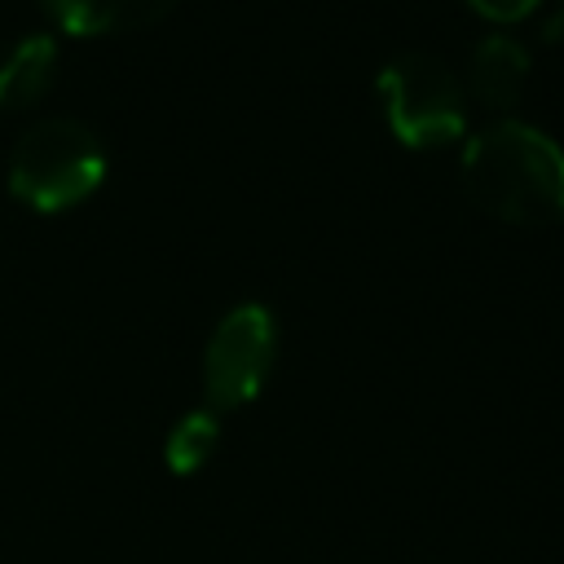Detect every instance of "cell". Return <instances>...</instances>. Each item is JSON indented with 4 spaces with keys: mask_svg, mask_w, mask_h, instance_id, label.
I'll return each mask as SVG.
<instances>
[{
    "mask_svg": "<svg viewBox=\"0 0 564 564\" xmlns=\"http://www.w3.org/2000/svg\"><path fill=\"white\" fill-rule=\"evenodd\" d=\"M106 176V141L75 115H44L13 141L9 185L40 212H57L93 194Z\"/></svg>",
    "mask_w": 564,
    "mask_h": 564,
    "instance_id": "obj_2",
    "label": "cell"
},
{
    "mask_svg": "<svg viewBox=\"0 0 564 564\" xmlns=\"http://www.w3.org/2000/svg\"><path fill=\"white\" fill-rule=\"evenodd\" d=\"M176 0H44L57 26L75 35H97V31H128L163 18Z\"/></svg>",
    "mask_w": 564,
    "mask_h": 564,
    "instance_id": "obj_7",
    "label": "cell"
},
{
    "mask_svg": "<svg viewBox=\"0 0 564 564\" xmlns=\"http://www.w3.org/2000/svg\"><path fill=\"white\" fill-rule=\"evenodd\" d=\"M379 93L388 128L405 145H445L467 132V88L441 53L405 48L383 62Z\"/></svg>",
    "mask_w": 564,
    "mask_h": 564,
    "instance_id": "obj_3",
    "label": "cell"
},
{
    "mask_svg": "<svg viewBox=\"0 0 564 564\" xmlns=\"http://www.w3.org/2000/svg\"><path fill=\"white\" fill-rule=\"evenodd\" d=\"M463 181L502 220L542 225L564 216V145L529 119L502 115L476 128L463 141Z\"/></svg>",
    "mask_w": 564,
    "mask_h": 564,
    "instance_id": "obj_1",
    "label": "cell"
},
{
    "mask_svg": "<svg viewBox=\"0 0 564 564\" xmlns=\"http://www.w3.org/2000/svg\"><path fill=\"white\" fill-rule=\"evenodd\" d=\"M476 13H485V18H494V22H511V18H524V13H533L542 0H467Z\"/></svg>",
    "mask_w": 564,
    "mask_h": 564,
    "instance_id": "obj_9",
    "label": "cell"
},
{
    "mask_svg": "<svg viewBox=\"0 0 564 564\" xmlns=\"http://www.w3.org/2000/svg\"><path fill=\"white\" fill-rule=\"evenodd\" d=\"M273 352H278V326H273V313L269 304L260 300H242L234 304L207 348H203V397H207V410H238L247 405L269 370H273Z\"/></svg>",
    "mask_w": 564,
    "mask_h": 564,
    "instance_id": "obj_4",
    "label": "cell"
},
{
    "mask_svg": "<svg viewBox=\"0 0 564 564\" xmlns=\"http://www.w3.org/2000/svg\"><path fill=\"white\" fill-rule=\"evenodd\" d=\"M524 79H529V48L516 35L494 31L485 40H476V48L467 57V84L485 106H494V110L511 106L524 93Z\"/></svg>",
    "mask_w": 564,
    "mask_h": 564,
    "instance_id": "obj_5",
    "label": "cell"
},
{
    "mask_svg": "<svg viewBox=\"0 0 564 564\" xmlns=\"http://www.w3.org/2000/svg\"><path fill=\"white\" fill-rule=\"evenodd\" d=\"M57 70V40L48 31H26L0 53V106H26L35 101Z\"/></svg>",
    "mask_w": 564,
    "mask_h": 564,
    "instance_id": "obj_6",
    "label": "cell"
},
{
    "mask_svg": "<svg viewBox=\"0 0 564 564\" xmlns=\"http://www.w3.org/2000/svg\"><path fill=\"white\" fill-rule=\"evenodd\" d=\"M216 441H220V414L203 405V410H189L172 423V432L163 441V458L176 476H194L216 454Z\"/></svg>",
    "mask_w": 564,
    "mask_h": 564,
    "instance_id": "obj_8",
    "label": "cell"
}]
</instances>
